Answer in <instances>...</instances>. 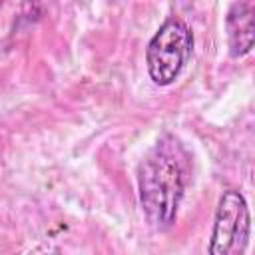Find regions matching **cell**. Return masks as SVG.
Segmentation results:
<instances>
[{"label": "cell", "mask_w": 255, "mask_h": 255, "mask_svg": "<svg viewBox=\"0 0 255 255\" xmlns=\"http://www.w3.org/2000/svg\"><path fill=\"white\" fill-rule=\"evenodd\" d=\"M187 185V153L173 135H163L137 169L139 203L155 229H167Z\"/></svg>", "instance_id": "cell-1"}, {"label": "cell", "mask_w": 255, "mask_h": 255, "mask_svg": "<svg viewBox=\"0 0 255 255\" xmlns=\"http://www.w3.org/2000/svg\"><path fill=\"white\" fill-rule=\"evenodd\" d=\"M191 52L193 34L189 26L181 18L169 16L155 30L145 48V64L151 82L159 88L171 86L187 66Z\"/></svg>", "instance_id": "cell-2"}, {"label": "cell", "mask_w": 255, "mask_h": 255, "mask_svg": "<svg viewBox=\"0 0 255 255\" xmlns=\"http://www.w3.org/2000/svg\"><path fill=\"white\" fill-rule=\"evenodd\" d=\"M251 235V213L241 191L221 193L213 217L207 255H245Z\"/></svg>", "instance_id": "cell-3"}, {"label": "cell", "mask_w": 255, "mask_h": 255, "mask_svg": "<svg viewBox=\"0 0 255 255\" xmlns=\"http://www.w3.org/2000/svg\"><path fill=\"white\" fill-rule=\"evenodd\" d=\"M227 44L231 58H243L251 52L255 42V4L235 2L225 16Z\"/></svg>", "instance_id": "cell-4"}]
</instances>
